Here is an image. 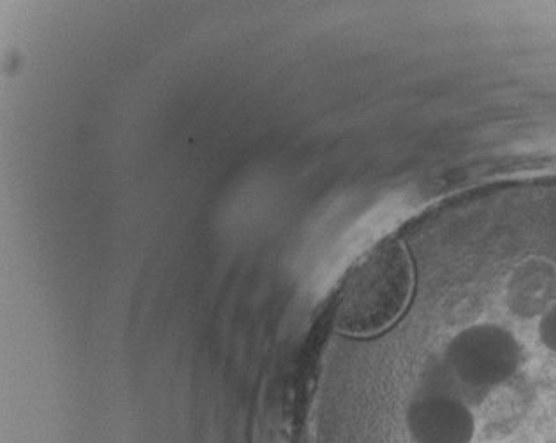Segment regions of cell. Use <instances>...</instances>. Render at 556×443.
<instances>
[{"label": "cell", "instance_id": "6da1fadb", "mask_svg": "<svg viewBox=\"0 0 556 443\" xmlns=\"http://www.w3.org/2000/svg\"><path fill=\"white\" fill-rule=\"evenodd\" d=\"M413 292V266L399 241L386 240L363 255L340 289L337 328L370 337L390 328L404 314Z\"/></svg>", "mask_w": 556, "mask_h": 443}]
</instances>
